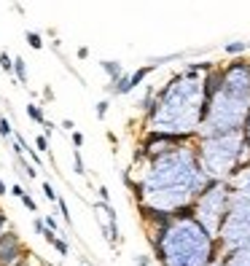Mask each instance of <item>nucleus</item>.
<instances>
[{
	"mask_svg": "<svg viewBox=\"0 0 250 266\" xmlns=\"http://www.w3.org/2000/svg\"><path fill=\"white\" fill-rule=\"evenodd\" d=\"M100 70L105 73V78L113 83V81H119L121 75H124V65H121L119 60H102V62H100Z\"/></svg>",
	"mask_w": 250,
	"mask_h": 266,
	"instance_id": "f8f14e48",
	"label": "nucleus"
},
{
	"mask_svg": "<svg viewBox=\"0 0 250 266\" xmlns=\"http://www.w3.org/2000/svg\"><path fill=\"white\" fill-rule=\"evenodd\" d=\"M60 127H62V132H73V129H75V121H73V119H62Z\"/></svg>",
	"mask_w": 250,
	"mask_h": 266,
	"instance_id": "e433bc0d",
	"label": "nucleus"
},
{
	"mask_svg": "<svg viewBox=\"0 0 250 266\" xmlns=\"http://www.w3.org/2000/svg\"><path fill=\"white\" fill-rule=\"evenodd\" d=\"M6 229H11V223H8V215H6L3 210H0V234H3Z\"/></svg>",
	"mask_w": 250,
	"mask_h": 266,
	"instance_id": "c9c22d12",
	"label": "nucleus"
},
{
	"mask_svg": "<svg viewBox=\"0 0 250 266\" xmlns=\"http://www.w3.org/2000/svg\"><path fill=\"white\" fill-rule=\"evenodd\" d=\"M159 65H161V62H153V65H143V68H137V70H134V73L129 75V86H132V92H134V89H137V86H140V83H143V81H146V78H148V75H151L153 70H156V68H159Z\"/></svg>",
	"mask_w": 250,
	"mask_h": 266,
	"instance_id": "ddd939ff",
	"label": "nucleus"
},
{
	"mask_svg": "<svg viewBox=\"0 0 250 266\" xmlns=\"http://www.w3.org/2000/svg\"><path fill=\"white\" fill-rule=\"evenodd\" d=\"M35 151H38V154H43V156H49V154H51L49 137H46V135H38V137H35Z\"/></svg>",
	"mask_w": 250,
	"mask_h": 266,
	"instance_id": "b1692460",
	"label": "nucleus"
},
{
	"mask_svg": "<svg viewBox=\"0 0 250 266\" xmlns=\"http://www.w3.org/2000/svg\"><path fill=\"white\" fill-rule=\"evenodd\" d=\"M43 223L49 226L51 231H57V234H60V226H57V218H54V215H46V218H43Z\"/></svg>",
	"mask_w": 250,
	"mask_h": 266,
	"instance_id": "473e14b6",
	"label": "nucleus"
},
{
	"mask_svg": "<svg viewBox=\"0 0 250 266\" xmlns=\"http://www.w3.org/2000/svg\"><path fill=\"white\" fill-rule=\"evenodd\" d=\"M202 119H205L202 75L183 70L172 75L161 89H156V102H153V110L146 116V129L199 137Z\"/></svg>",
	"mask_w": 250,
	"mask_h": 266,
	"instance_id": "f03ea898",
	"label": "nucleus"
},
{
	"mask_svg": "<svg viewBox=\"0 0 250 266\" xmlns=\"http://www.w3.org/2000/svg\"><path fill=\"white\" fill-rule=\"evenodd\" d=\"M24 191H27V188H24V186H22V183H14V186H11V188H8V194H14V196H16V199H19V196H22V194H24Z\"/></svg>",
	"mask_w": 250,
	"mask_h": 266,
	"instance_id": "72a5a7b5",
	"label": "nucleus"
},
{
	"mask_svg": "<svg viewBox=\"0 0 250 266\" xmlns=\"http://www.w3.org/2000/svg\"><path fill=\"white\" fill-rule=\"evenodd\" d=\"M97 196H100V202H110V191H108V186H97Z\"/></svg>",
	"mask_w": 250,
	"mask_h": 266,
	"instance_id": "7c9ffc66",
	"label": "nucleus"
},
{
	"mask_svg": "<svg viewBox=\"0 0 250 266\" xmlns=\"http://www.w3.org/2000/svg\"><path fill=\"white\" fill-rule=\"evenodd\" d=\"M108 110H110V100L105 97V100H100L97 105H94V116H97V121H105V116H108Z\"/></svg>",
	"mask_w": 250,
	"mask_h": 266,
	"instance_id": "4be33fe9",
	"label": "nucleus"
},
{
	"mask_svg": "<svg viewBox=\"0 0 250 266\" xmlns=\"http://www.w3.org/2000/svg\"><path fill=\"white\" fill-rule=\"evenodd\" d=\"M43 97L46 100H54V89L51 86H43Z\"/></svg>",
	"mask_w": 250,
	"mask_h": 266,
	"instance_id": "4c0bfd02",
	"label": "nucleus"
},
{
	"mask_svg": "<svg viewBox=\"0 0 250 266\" xmlns=\"http://www.w3.org/2000/svg\"><path fill=\"white\" fill-rule=\"evenodd\" d=\"M247 49H250V41H232V43H226V46H224V51H226V54H232V56L245 54Z\"/></svg>",
	"mask_w": 250,
	"mask_h": 266,
	"instance_id": "a211bd4d",
	"label": "nucleus"
},
{
	"mask_svg": "<svg viewBox=\"0 0 250 266\" xmlns=\"http://www.w3.org/2000/svg\"><path fill=\"white\" fill-rule=\"evenodd\" d=\"M0 70H3V73H11L14 70V56L8 51H0Z\"/></svg>",
	"mask_w": 250,
	"mask_h": 266,
	"instance_id": "393cba45",
	"label": "nucleus"
},
{
	"mask_svg": "<svg viewBox=\"0 0 250 266\" xmlns=\"http://www.w3.org/2000/svg\"><path fill=\"white\" fill-rule=\"evenodd\" d=\"M153 258L161 266H210L220 258V245L194 215L148 229Z\"/></svg>",
	"mask_w": 250,
	"mask_h": 266,
	"instance_id": "7ed1b4c3",
	"label": "nucleus"
},
{
	"mask_svg": "<svg viewBox=\"0 0 250 266\" xmlns=\"http://www.w3.org/2000/svg\"><path fill=\"white\" fill-rule=\"evenodd\" d=\"M73 172L75 175H86V167H84V159H81V148L73 151Z\"/></svg>",
	"mask_w": 250,
	"mask_h": 266,
	"instance_id": "5701e85b",
	"label": "nucleus"
},
{
	"mask_svg": "<svg viewBox=\"0 0 250 266\" xmlns=\"http://www.w3.org/2000/svg\"><path fill=\"white\" fill-rule=\"evenodd\" d=\"M242 137H245V142L250 145V110H247V116H245V124H242Z\"/></svg>",
	"mask_w": 250,
	"mask_h": 266,
	"instance_id": "c756f323",
	"label": "nucleus"
},
{
	"mask_svg": "<svg viewBox=\"0 0 250 266\" xmlns=\"http://www.w3.org/2000/svg\"><path fill=\"white\" fill-rule=\"evenodd\" d=\"M51 248H54L57 253H60V255H62V258H67V255H70V245H67V240H65V234H62V237H57V240L51 242Z\"/></svg>",
	"mask_w": 250,
	"mask_h": 266,
	"instance_id": "412c9836",
	"label": "nucleus"
},
{
	"mask_svg": "<svg viewBox=\"0 0 250 266\" xmlns=\"http://www.w3.org/2000/svg\"><path fill=\"white\" fill-rule=\"evenodd\" d=\"M89 54H92V51H89V46H78V49H75V56H78L81 62H84V60H89Z\"/></svg>",
	"mask_w": 250,
	"mask_h": 266,
	"instance_id": "2f4dec72",
	"label": "nucleus"
},
{
	"mask_svg": "<svg viewBox=\"0 0 250 266\" xmlns=\"http://www.w3.org/2000/svg\"><path fill=\"white\" fill-rule=\"evenodd\" d=\"M19 202H22V204H24V207H27V210H30V213H38V204H35V199H33L30 194H27V191H24L22 196H19Z\"/></svg>",
	"mask_w": 250,
	"mask_h": 266,
	"instance_id": "cd10ccee",
	"label": "nucleus"
},
{
	"mask_svg": "<svg viewBox=\"0 0 250 266\" xmlns=\"http://www.w3.org/2000/svg\"><path fill=\"white\" fill-rule=\"evenodd\" d=\"M220 78H224V83H220L224 89L250 94V60L234 56L232 62H226L224 68H220Z\"/></svg>",
	"mask_w": 250,
	"mask_h": 266,
	"instance_id": "1a4fd4ad",
	"label": "nucleus"
},
{
	"mask_svg": "<svg viewBox=\"0 0 250 266\" xmlns=\"http://www.w3.org/2000/svg\"><path fill=\"white\" fill-rule=\"evenodd\" d=\"M54 132H57V127L51 124V121H49V119H46V121H43V135H46V137H51V135H54Z\"/></svg>",
	"mask_w": 250,
	"mask_h": 266,
	"instance_id": "f704fd0d",
	"label": "nucleus"
},
{
	"mask_svg": "<svg viewBox=\"0 0 250 266\" xmlns=\"http://www.w3.org/2000/svg\"><path fill=\"white\" fill-rule=\"evenodd\" d=\"M57 207H60V215H62V221L67 223V226H73V215H70V210H67V202H65V196L60 194L57 196V202H54Z\"/></svg>",
	"mask_w": 250,
	"mask_h": 266,
	"instance_id": "aec40b11",
	"label": "nucleus"
},
{
	"mask_svg": "<svg viewBox=\"0 0 250 266\" xmlns=\"http://www.w3.org/2000/svg\"><path fill=\"white\" fill-rule=\"evenodd\" d=\"M194 148L202 169L215 180H229L239 167L250 164V145L242 137V129L220 132V135H199L194 140Z\"/></svg>",
	"mask_w": 250,
	"mask_h": 266,
	"instance_id": "20e7f679",
	"label": "nucleus"
},
{
	"mask_svg": "<svg viewBox=\"0 0 250 266\" xmlns=\"http://www.w3.org/2000/svg\"><path fill=\"white\" fill-rule=\"evenodd\" d=\"M226 183H229V188H232L234 194H250V164L239 167L237 172L226 180Z\"/></svg>",
	"mask_w": 250,
	"mask_h": 266,
	"instance_id": "9b49d317",
	"label": "nucleus"
},
{
	"mask_svg": "<svg viewBox=\"0 0 250 266\" xmlns=\"http://www.w3.org/2000/svg\"><path fill=\"white\" fill-rule=\"evenodd\" d=\"M218 245L220 253L242 248L245 242H250V194H234L229 199V210L226 218L218 229Z\"/></svg>",
	"mask_w": 250,
	"mask_h": 266,
	"instance_id": "0eeeda50",
	"label": "nucleus"
},
{
	"mask_svg": "<svg viewBox=\"0 0 250 266\" xmlns=\"http://www.w3.org/2000/svg\"><path fill=\"white\" fill-rule=\"evenodd\" d=\"M30 255L33 253L24 248L22 237L14 229H6L0 234V266H27Z\"/></svg>",
	"mask_w": 250,
	"mask_h": 266,
	"instance_id": "6e6552de",
	"label": "nucleus"
},
{
	"mask_svg": "<svg viewBox=\"0 0 250 266\" xmlns=\"http://www.w3.org/2000/svg\"><path fill=\"white\" fill-rule=\"evenodd\" d=\"M247 110H250V94L229 92L220 86L205 102V119L199 124V135H220V132L242 129Z\"/></svg>",
	"mask_w": 250,
	"mask_h": 266,
	"instance_id": "39448f33",
	"label": "nucleus"
},
{
	"mask_svg": "<svg viewBox=\"0 0 250 266\" xmlns=\"http://www.w3.org/2000/svg\"><path fill=\"white\" fill-rule=\"evenodd\" d=\"M229 199H232L229 183L226 180H215V178H210V183L202 188V194L194 199V218L213 237H218V229L226 218Z\"/></svg>",
	"mask_w": 250,
	"mask_h": 266,
	"instance_id": "423d86ee",
	"label": "nucleus"
},
{
	"mask_svg": "<svg viewBox=\"0 0 250 266\" xmlns=\"http://www.w3.org/2000/svg\"><path fill=\"white\" fill-rule=\"evenodd\" d=\"M11 73L16 75V83H19V86H27V83H30V73H27L24 56H14V70H11Z\"/></svg>",
	"mask_w": 250,
	"mask_h": 266,
	"instance_id": "2eb2a0df",
	"label": "nucleus"
},
{
	"mask_svg": "<svg viewBox=\"0 0 250 266\" xmlns=\"http://www.w3.org/2000/svg\"><path fill=\"white\" fill-rule=\"evenodd\" d=\"M24 110H27V119H30L33 124L43 127V121H46V110H43V105H38V102H27Z\"/></svg>",
	"mask_w": 250,
	"mask_h": 266,
	"instance_id": "dca6fc26",
	"label": "nucleus"
},
{
	"mask_svg": "<svg viewBox=\"0 0 250 266\" xmlns=\"http://www.w3.org/2000/svg\"><path fill=\"white\" fill-rule=\"evenodd\" d=\"M24 38H27V46H30V49H35V51H41L43 46H46L43 35H41V33H35V30H27Z\"/></svg>",
	"mask_w": 250,
	"mask_h": 266,
	"instance_id": "6ab92c4d",
	"label": "nucleus"
},
{
	"mask_svg": "<svg viewBox=\"0 0 250 266\" xmlns=\"http://www.w3.org/2000/svg\"><path fill=\"white\" fill-rule=\"evenodd\" d=\"M41 188H43V196L49 199V202H57V196H60V194L54 191V186L49 183V180H41Z\"/></svg>",
	"mask_w": 250,
	"mask_h": 266,
	"instance_id": "bb28decb",
	"label": "nucleus"
},
{
	"mask_svg": "<svg viewBox=\"0 0 250 266\" xmlns=\"http://www.w3.org/2000/svg\"><path fill=\"white\" fill-rule=\"evenodd\" d=\"M16 172H22L27 180H35L38 178V167L24 154H16Z\"/></svg>",
	"mask_w": 250,
	"mask_h": 266,
	"instance_id": "4468645a",
	"label": "nucleus"
},
{
	"mask_svg": "<svg viewBox=\"0 0 250 266\" xmlns=\"http://www.w3.org/2000/svg\"><path fill=\"white\" fill-rule=\"evenodd\" d=\"M11 135H14L11 121H8L6 116H0V137H3V140H11Z\"/></svg>",
	"mask_w": 250,
	"mask_h": 266,
	"instance_id": "a878e982",
	"label": "nucleus"
},
{
	"mask_svg": "<svg viewBox=\"0 0 250 266\" xmlns=\"http://www.w3.org/2000/svg\"><path fill=\"white\" fill-rule=\"evenodd\" d=\"M70 142H73V148H81V145H84V132L73 129V132H70Z\"/></svg>",
	"mask_w": 250,
	"mask_h": 266,
	"instance_id": "c85d7f7f",
	"label": "nucleus"
},
{
	"mask_svg": "<svg viewBox=\"0 0 250 266\" xmlns=\"http://www.w3.org/2000/svg\"><path fill=\"white\" fill-rule=\"evenodd\" d=\"M33 229H35V234H41V237H43V240L49 242V245L57 240V231H51L49 226L43 223V218H33Z\"/></svg>",
	"mask_w": 250,
	"mask_h": 266,
	"instance_id": "f3484780",
	"label": "nucleus"
},
{
	"mask_svg": "<svg viewBox=\"0 0 250 266\" xmlns=\"http://www.w3.org/2000/svg\"><path fill=\"white\" fill-rule=\"evenodd\" d=\"M127 172L140 183V196L134 202L170 213L183 204H191L202 194V188L210 183V175L202 169L197 159L194 142L178 145L153 159L134 156Z\"/></svg>",
	"mask_w": 250,
	"mask_h": 266,
	"instance_id": "f257e3e1",
	"label": "nucleus"
},
{
	"mask_svg": "<svg viewBox=\"0 0 250 266\" xmlns=\"http://www.w3.org/2000/svg\"><path fill=\"white\" fill-rule=\"evenodd\" d=\"M6 194H8V186H6V180L0 178V196H6Z\"/></svg>",
	"mask_w": 250,
	"mask_h": 266,
	"instance_id": "58836bf2",
	"label": "nucleus"
},
{
	"mask_svg": "<svg viewBox=\"0 0 250 266\" xmlns=\"http://www.w3.org/2000/svg\"><path fill=\"white\" fill-rule=\"evenodd\" d=\"M220 266H250V242H245L242 248L220 253Z\"/></svg>",
	"mask_w": 250,
	"mask_h": 266,
	"instance_id": "9d476101",
	"label": "nucleus"
}]
</instances>
